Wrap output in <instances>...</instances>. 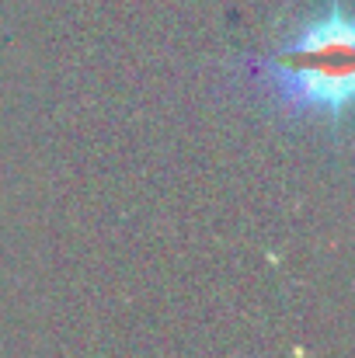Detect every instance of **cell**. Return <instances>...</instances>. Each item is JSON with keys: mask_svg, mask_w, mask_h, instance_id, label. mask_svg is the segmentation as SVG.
Returning <instances> with one entry per match:
<instances>
[{"mask_svg": "<svg viewBox=\"0 0 355 358\" xmlns=\"http://www.w3.org/2000/svg\"><path fill=\"white\" fill-rule=\"evenodd\" d=\"M265 91L296 119L342 122L352 101V21L342 0H328L261 66Z\"/></svg>", "mask_w": 355, "mask_h": 358, "instance_id": "cell-1", "label": "cell"}]
</instances>
